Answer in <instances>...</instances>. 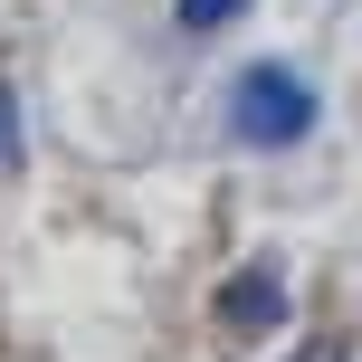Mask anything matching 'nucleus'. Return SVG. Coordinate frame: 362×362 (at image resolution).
Listing matches in <instances>:
<instances>
[{"instance_id": "nucleus-1", "label": "nucleus", "mask_w": 362, "mask_h": 362, "mask_svg": "<svg viewBox=\"0 0 362 362\" xmlns=\"http://www.w3.org/2000/svg\"><path fill=\"white\" fill-rule=\"evenodd\" d=\"M315 115H325V105H315V86H305L296 67H267V57H257V67L229 76V134H238L248 153H286V144H305Z\"/></svg>"}, {"instance_id": "nucleus-2", "label": "nucleus", "mask_w": 362, "mask_h": 362, "mask_svg": "<svg viewBox=\"0 0 362 362\" xmlns=\"http://www.w3.org/2000/svg\"><path fill=\"white\" fill-rule=\"evenodd\" d=\"M276 315H286V286H276L267 267H248V276L219 286V325H229V334H267Z\"/></svg>"}, {"instance_id": "nucleus-3", "label": "nucleus", "mask_w": 362, "mask_h": 362, "mask_svg": "<svg viewBox=\"0 0 362 362\" xmlns=\"http://www.w3.org/2000/svg\"><path fill=\"white\" fill-rule=\"evenodd\" d=\"M238 10H248V0H181L172 19H181V29H191V38H200V29H229Z\"/></svg>"}, {"instance_id": "nucleus-4", "label": "nucleus", "mask_w": 362, "mask_h": 362, "mask_svg": "<svg viewBox=\"0 0 362 362\" xmlns=\"http://www.w3.org/2000/svg\"><path fill=\"white\" fill-rule=\"evenodd\" d=\"M10 163H19V95L0 86V172H10Z\"/></svg>"}]
</instances>
